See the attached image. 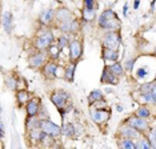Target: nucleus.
<instances>
[{
	"label": "nucleus",
	"instance_id": "26",
	"mask_svg": "<svg viewBox=\"0 0 156 149\" xmlns=\"http://www.w3.org/2000/svg\"><path fill=\"white\" fill-rule=\"evenodd\" d=\"M109 69H111L115 74H118V76H123V73H124V69H123L122 64H119V63H116V61H115V64L109 65Z\"/></svg>",
	"mask_w": 156,
	"mask_h": 149
},
{
	"label": "nucleus",
	"instance_id": "21",
	"mask_svg": "<svg viewBox=\"0 0 156 149\" xmlns=\"http://www.w3.org/2000/svg\"><path fill=\"white\" fill-rule=\"evenodd\" d=\"M75 68H76V64L75 63H71L68 64V67L66 68V72H64V79L69 83L73 81V73H75Z\"/></svg>",
	"mask_w": 156,
	"mask_h": 149
},
{
	"label": "nucleus",
	"instance_id": "36",
	"mask_svg": "<svg viewBox=\"0 0 156 149\" xmlns=\"http://www.w3.org/2000/svg\"><path fill=\"white\" fill-rule=\"evenodd\" d=\"M151 138L156 141V128H154V129L151 130Z\"/></svg>",
	"mask_w": 156,
	"mask_h": 149
},
{
	"label": "nucleus",
	"instance_id": "39",
	"mask_svg": "<svg viewBox=\"0 0 156 149\" xmlns=\"http://www.w3.org/2000/svg\"><path fill=\"white\" fill-rule=\"evenodd\" d=\"M154 97H155V104H156V95H155V96H154Z\"/></svg>",
	"mask_w": 156,
	"mask_h": 149
},
{
	"label": "nucleus",
	"instance_id": "35",
	"mask_svg": "<svg viewBox=\"0 0 156 149\" xmlns=\"http://www.w3.org/2000/svg\"><path fill=\"white\" fill-rule=\"evenodd\" d=\"M0 137H4V123H0Z\"/></svg>",
	"mask_w": 156,
	"mask_h": 149
},
{
	"label": "nucleus",
	"instance_id": "28",
	"mask_svg": "<svg viewBox=\"0 0 156 149\" xmlns=\"http://www.w3.org/2000/svg\"><path fill=\"white\" fill-rule=\"evenodd\" d=\"M56 45H58L59 49L62 51V49H64L67 45H69V40L67 39V36H63V35H62V36L58 39V44H56Z\"/></svg>",
	"mask_w": 156,
	"mask_h": 149
},
{
	"label": "nucleus",
	"instance_id": "3",
	"mask_svg": "<svg viewBox=\"0 0 156 149\" xmlns=\"http://www.w3.org/2000/svg\"><path fill=\"white\" fill-rule=\"evenodd\" d=\"M40 128H41L43 132H45L47 134H49V136H52V137H58V136H60V134L63 133L62 128H60L58 124L52 123L51 120H48V119H41Z\"/></svg>",
	"mask_w": 156,
	"mask_h": 149
},
{
	"label": "nucleus",
	"instance_id": "5",
	"mask_svg": "<svg viewBox=\"0 0 156 149\" xmlns=\"http://www.w3.org/2000/svg\"><path fill=\"white\" fill-rule=\"evenodd\" d=\"M126 123L129 124L131 126H133L135 129H137V130H139V132H141V133H144V132H147V130H148V121H147V119L139 117L137 115L131 116Z\"/></svg>",
	"mask_w": 156,
	"mask_h": 149
},
{
	"label": "nucleus",
	"instance_id": "17",
	"mask_svg": "<svg viewBox=\"0 0 156 149\" xmlns=\"http://www.w3.org/2000/svg\"><path fill=\"white\" fill-rule=\"evenodd\" d=\"M40 124H41V119H40V117H36V116H27L26 128H27L28 130L37 129V128H40Z\"/></svg>",
	"mask_w": 156,
	"mask_h": 149
},
{
	"label": "nucleus",
	"instance_id": "2",
	"mask_svg": "<svg viewBox=\"0 0 156 149\" xmlns=\"http://www.w3.org/2000/svg\"><path fill=\"white\" fill-rule=\"evenodd\" d=\"M54 43V35L51 31H43L41 35H39L37 39L35 40V48L37 51H45L47 48H49Z\"/></svg>",
	"mask_w": 156,
	"mask_h": 149
},
{
	"label": "nucleus",
	"instance_id": "25",
	"mask_svg": "<svg viewBox=\"0 0 156 149\" xmlns=\"http://www.w3.org/2000/svg\"><path fill=\"white\" fill-rule=\"evenodd\" d=\"M136 148L137 149H151L152 148L151 141L148 140V138H140L136 143Z\"/></svg>",
	"mask_w": 156,
	"mask_h": 149
},
{
	"label": "nucleus",
	"instance_id": "11",
	"mask_svg": "<svg viewBox=\"0 0 156 149\" xmlns=\"http://www.w3.org/2000/svg\"><path fill=\"white\" fill-rule=\"evenodd\" d=\"M118 74H115L112 72L111 69H109V67H105L104 71H103V76H101V83H108V84H118Z\"/></svg>",
	"mask_w": 156,
	"mask_h": 149
},
{
	"label": "nucleus",
	"instance_id": "13",
	"mask_svg": "<svg viewBox=\"0 0 156 149\" xmlns=\"http://www.w3.org/2000/svg\"><path fill=\"white\" fill-rule=\"evenodd\" d=\"M56 71H58V64L55 61H49L47 64H44V67H43L44 77H47V79H55Z\"/></svg>",
	"mask_w": 156,
	"mask_h": 149
},
{
	"label": "nucleus",
	"instance_id": "34",
	"mask_svg": "<svg viewBox=\"0 0 156 149\" xmlns=\"http://www.w3.org/2000/svg\"><path fill=\"white\" fill-rule=\"evenodd\" d=\"M133 63H135V59H131V60H128V61L126 63V71H131V69H132Z\"/></svg>",
	"mask_w": 156,
	"mask_h": 149
},
{
	"label": "nucleus",
	"instance_id": "8",
	"mask_svg": "<svg viewBox=\"0 0 156 149\" xmlns=\"http://www.w3.org/2000/svg\"><path fill=\"white\" fill-rule=\"evenodd\" d=\"M119 134L122 137H127V138H137V137H140L141 136V132H139L137 129H135L133 126H131L129 124H124V125L120 126V129H119Z\"/></svg>",
	"mask_w": 156,
	"mask_h": 149
},
{
	"label": "nucleus",
	"instance_id": "15",
	"mask_svg": "<svg viewBox=\"0 0 156 149\" xmlns=\"http://www.w3.org/2000/svg\"><path fill=\"white\" fill-rule=\"evenodd\" d=\"M59 28L63 32H71V33H73V32H76L77 29H79V24H77V21L75 19H72L69 21H66V23L59 24Z\"/></svg>",
	"mask_w": 156,
	"mask_h": 149
},
{
	"label": "nucleus",
	"instance_id": "24",
	"mask_svg": "<svg viewBox=\"0 0 156 149\" xmlns=\"http://www.w3.org/2000/svg\"><path fill=\"white\" fill-rule=\"evenodd\" d=\"M63 134L68 137H73L76 134V128L73 124H66L63 125Z\"/></svg>",
	"mask_w": 156,
	"mask_h": 149
},
{
	"label": "nucleus",
	"instance_id": "29",
	"mask_svg": "<svg viewBox=\"0 0 156 149\" xmlns=\"http://www.w3.org/2000/svg\"><path fill=\"white\" fill-rule=\"evenodd\" d=\"M141 96H143V99H144L145 102H148V104H155V97H154L152 91L145 92V93H141Z\"/></svg>",
	"mask_w": 156,
	"mask_h": 149
},
{
	"label": "nucleus",
	"instance_id": "40",
	"mask_svg": "<svg viewBox=\"0 0 156 149\" xmlns=\"http://www.w3.org/2000/svg\"><path fill=\"white\" fill-rule=\"evenodd\" d=\"M155 53H156V48H155Z\"/></svg>",
	"mask_w": 156,
	"mask_h": 149
},
{
	"label": "nucleus",
	"instance_id": "12",
	"mask_svg": "<svg viewBox=\"0 0 156 149\" xmlns=\"http://www.w3.org/2000/svg\"><path fill=\"white\" fill-rule=\"evenodd\" d=\"M55 19L58 20V23H59V24H62V23H66V21L72 20V19H73V15H72V12H71L69 9H67V8H62V9L56 11Z\"/></svg>",
	"mask_w": 156,
	"mask_h": 149
},
{
	"label": "nucleus",
	"instance_id": "4",
	"mask_svg": "<svg viewBox=\"0 0 156 149\" xmlns=\"http://www.w3.org/2000/svg\"><path fill=\"white\" fill-rule=\"evenodd\" d=\"M122 39H120L119 33L116 31H109L107 32V35L103 39V45L107 48H112V49H119Z\"/></svg>",
	"mask_w": 156,
	"mask_h": 149
},
{
	"label": "nucleus",
	"instance_id": "23",
	"mask_svg": "<svg viewBox=\"0 0 156 149\" xmlns=\"http://www.w3.org/2000/svg\"><path fill=\"white\" fill-rule=\"evenodd\" d=\"M100 100H104V97H103V93H101V91H92L90 96H88V101L91 102V104H94V102H96V101H100Z\"/></svg>",
	"mask_w": 156,
	"mask_h": 149
},
{
	"label": "nucleus",
	"instance_id": "22",
	"mask_svg": "<svg viewBox=\"0 0 156 149\" xmlns=\"http://www.w3.org/2000/svg\"><path fill=\"white\" fill-rule=\"evenodd\" d=\"M16 99H17V102L22 105V104H27V102L31 100V96H30V93H28L27 91H19L17 92Z\"/></svg>",
	"mask_w": 156,
	"mask_h": 149
},
{
	"label": "nucleus",
	"instance_id": "33",
	"mask_svg": "<svg viewBox=\"0 0 156 149\" xmlns=\"http://www.w3.org/2000/svg\"><path fill=\"white\" fill-rule=\"evenodd\" d=\"M145 74H147V69L145 68H137V71H136V77L137 79H144Z\"/></svg>",
	"mask_w": 156,
	"mask_h": 149
},
{
	"label": "nucleus",
	"instance_id": "19",
	"mask_svg": "<svg viewBox=\"0 0 156 149\" xmlns=\"http://www.w3.org/2000/svg\"><path fill=\"white\" fill-rule=\"evenodd\" d=\"M119 147L122 149H135V148H136V144L132 141V138L122 137L119 140Z\"/></svg>",
	"mask_w": 156,
	"mask_h": 149
},
{
	"label": "nucleus",
	"instance_id": "37",
	"mask_svg": "<svg viewBox=\"0 0 156 149\" xmlns=\"http://www.w3.org/2000/svg\"><path fill=\"white\" fill-rule=\"evenodd\" d=\"M123 13H124V16H127V13H128V5L127 4H124L123 7Z\"/></svg>",
	"mask_w": 156,
	"mask_h": 149
},
{
	"label": "nucleus",
	"instance_id": "20",
	"mask_svg": "<svg viewBox=\"0 0 156 149\" xmlns=\"http://www.w3.org/2000/svg\"><path fill=\"white\" fill-rule=\"evenodd\" d=\"M3 26H4L5 31L8 32V33H11V31H12V15H11V12H5L4 15H3Z\"/></svg>",
	"mask_w": 156,
	"mask_h": 149
},
{
	"label": "nucleus",
	"instance_id": "27",
	"mask_svg": "<svg viewBox=\"0 0 156 149\" xmlns=\"http://www.w3.org/2000/svg\"><path fill=\"white\" fill-rule=\"evenodd\" d=\"M136 115L139 117H143V119H148V117L151 116V112L147 106H140V108L136 111Z\"/></svg>",
	"mask_w": 156,
	"mask_h": 149
},
{
	"label": "nucleus",
	"instance_id": "32",
	"mask_svg": "<svg viewBox=\"0 0 156 149\" xmlns=\"http://www.w3.org/2000/svg\"><path fill=\"white\" fill-rule=\"evenodd\" d=\"M84 9H95L94 0H84Z\"/></svg>",
	"mask_w": 156,
	"mask_h": 149
},
{
	"label": "nucleus",
	"instance_id": "6",
	"mask_svg": "<svg viewBox=\"0 0 156 149\" xmlns=\"http://www.w3.org/2000/svg\"><path fill=\"white\" fill-rule=\"evenodd\" d=\"M67 100H68V95L62 89H58V91H55L51 93V101L54 102L59 109L64 108L66 104H67Z\"/></svg>",
	"mask_w": 156,
	"mask_h": 149
},
{
	"label": "nucleus",
	"instance_id": "38",
	"mask_svg": "<svg viewBox=\"0 0 156 149\" xmlns=\"http://www.w3.org/2000/svg\"><path fill=\"white\" fill-rule=\"evenodd\" d=\"M105 92H107V93H111L112 89H111V88H107V89H105Z\"/></svg>",
	"mask_w": 156,
	"mask_h": 149
},
{
	"label": "nucleus",
	"instance_id": "9",
	"mask_svg": "<svg viewBox=\"0 0 156 149\" xmlns=\"http://www.w3.org/2000/svg\"><path fill=\"white\" fill-rule=\"evenodd\" d=\"M45 63V52L44 51H37L36 53L31 55L30 57V65L34 68H40Z\"/></svg>",
	"mask_w": 156,
	"mask_h": 149
},
{
	"label": "nucleus",
	"instance_id": "14",
	"mask_svg": "<svg viewBox=\"0 0 156 149\" xmlns=\"http://www.w3.org/2000/svg\"><path fill=\"white\" fill-rule=\"evenodd\" d=\"M91 117L95 123L100 124V123H104L109 117V112L108 111L105 112L104 109H95V111H91Z\"/></svg>",
	"mask_w": 156,
	"mask_h": 149
},
{
	"label": "nucleus",
	"instance_id": "30",
	"mask_svg": "<svg viewBox=\"0 0 156 149\" xmlns=\"http://www.w3.org/2000/svg\"><path fill=\"white\" fill-rule=\"evenodd\" d=\"M16 85H17V81L13 79V77H8V79H7V87H8L9 89H15Z\"/></svg>",
	"mask_w": 156,
	"mask_h": 149
},
{
	"label": "nucleus",
	"instance_id": "18",
	"mask_svg": "<svg viewBox=\"0 0 156 149\" xmlns=\"http://www.w3.org/2000/svg\"><path fill=\"white\" fill-rule=\"evenodd\" d=\"M55 15H56V12L54 9L44 11V12L41 13V16H40V23L41 24H49L52 20L55 19Z\"/></svg>",
	"mask_w": 156,
	"mask_h": 149
},
{
	"label": "nucleus",
	"instance_id": "10",
	"mask_svg": "<svg viewBox=\"0 0 156 149\" xmlns=\"http://www.w3.org/2000/svg\"><path fill=\"white\" fill-rule=\"evenodd\" d=\"M26 111H27V116H36L39 113V109H40V100L37 97H32L30 101L26 104Z\"/></svg>",
	"mask_w": 156,
	"mask_h": 149
},
{
	"label": "nucleus",
	"instance_id": "16",
	"mask_svg": "<svg viewBox=\"0 0 156 149\" xmlns=\"http://www.w3.org/2000/svg\"><path fill=\"white\" fill-rule=\"evenodd\" d=\"M103 59L108 60V61H118L119 59V52L118 49H112V48H103Z\"/></svg>",
	"mask_w": 156,
	"mask_h": 149
},
{
	"label": "nucleus",
	"instance_id": "1",
	"mask_svg": "<svg viewBox=\"0 0 156 149\" xmlns=\"http://www.w3.org/2000/svg\"><path fill=\"white\" fill-rule=\"evenodd\" d=\"M99 27L103 28V29L116 31L120 28V21L112 9H107L99 17Z\"/></svg>",
	"mask_w": 156,
	"mask_h": 149
},
{
	"label": "nucleus",
	"instance_id": "31",
	"mask_svg": "<svg viewBox=\"0 0 156 149\" xmlns=\"http://www.w3.org/2000/svg\"><path fill=\"white\" fill-rule=\"evenodd\" d=\"M140 93H145V92H150L152 91V83H147V84H143L140 87Z\"/></svg>",
	"mask_w": 156,
	"mask_h": 149
},
{
	"label": "nucleus",
	"instance_id": "7",
	"mask_svg": "<svg viewBox=\"0 0 156 149\" xmlns=\"http://www.w3.org/2000/svg\"><path fill=\"white\" fill-rule=\"evenodd\" d=\"M69 59L71 61H76L81 57V53H83V47H81V43L79 40H71L69 41Z\"/></svg>",
	"mask_w": 156,
	"mask_h": 149
}]
</instances>
